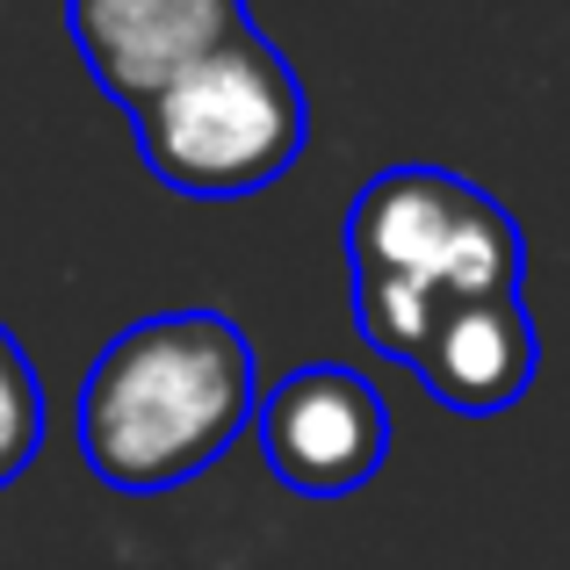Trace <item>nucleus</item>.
<instances>
[{
  "mask_svg": "<svg viewBox=\"0 0 570 570\" xmlns=\"http://www.w3.org/2000/svg\"><path fill=\"white\" fill-rule=\"evenodd\" d=\"M261 412L253 340L224 311H159L101 347L80 383V455L109 491L195 484Z\"/></svg>",
  "mask_w": 570,
  "mask_h": 570,
  "instance_id": "nucleus-1",
  "label": "nucleus"
},
{
  "mask_svg": "<svg viewBox=\"0 0 570 570\" xmlns=\"http://www.w3.org/2000/svg\"><path fill=\"white\" fill-rule=\"evenodd\" d=\"M354 325L383 362L412 368L426 318L455 296H520L528 246L505 203L448 167H383L347 209Z\"/></svg>",
  "mask_w": 570,
  "mask_h": 570,
  "instance_id": "nucleus-2",
  "label": "nucleus"
},
{
  "mask_svg": "<svg viewBox=\"0 0 570 570\" xmlns=\"http://www.w3.org/2000/svg\"><path fill=\"white\" fill-rule=\"evenodd\" d=\"M130 130L153 181L203 203H232V195H261L304 159L311 101L275 43L246 29L217 58L181 72L167 95L130 109Z\"/></svg>",
  "mask_w": 570,
  "mask_h": 570,
  "instance_id": "nucleus-3",
  "label": "nucleus"
},
{
  "mask_svg": "<svg viewBox=\"0 0 570 570\" xmlns=\"http://www.w3.org/2000/svg\"><path fill=\"white\" fill-rule=\"evenodd\" d=\"M253 426H261L275 484H289L296 499H347L390 455V404L376 397V383L362 368L340 362L289 368L261 397Z\"/></svg>",
  "mask_w": 570,
  "mask_h": 570,
  "instance_id": "nucleus-4",
  "label": "nucleus"
},
{
  "mask_svg": "<svg viewBox=\"0 0 570 570\" xmlns=\"http://www.w3.org/2000/svg\"><path fill=\"white\" fill-rule=\"evenodd\" d=\"M66 29L101 95L145 109L181 72L246 37L253 14L246 0H66Z\"/></svg>",
  "mask_w": 570,
  "mask_h": 570,
  "instance_id": "nucleus-5",
  "label": "nucleus"
},
{
  "mask_svg": "<svg viewBox=\"0 0 570 570\" xmlns=\"http://www.w3.org/2000/svg\"><path fill=\"white\" fill-rule=\"evenodd\" d=\"M534 368H542V333L520 296H455L426 318V340L412 354V376L462 419L520 404Z\"/></svg>",
  "mask_w": 570,
  "mask_h": 570,
  "instance_id": "nucleus-6",
  "label": "nucleus"
},
{
  "mask_svg": "<svg viewBox=\"0 0 570 570\" xmlns=\"http://www.w3.org/2000/svg\"><path fill=\"white\" fill-rule=\"evenodd\" d=\"M37 448H43V383L29 368L22 340L0 325V484H14L37 462Z\"/></svg>",
  "mask_w": 570,
  "mask_h": 570,
  "instance_id": "nucleus-7",
  "label": "nucleus"
}]
</instances>
